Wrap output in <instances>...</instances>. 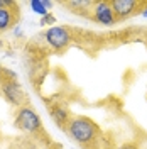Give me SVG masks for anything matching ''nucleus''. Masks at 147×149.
Instances as JSON below:
<instances>
[{"mask_svg": "<svg viewBox=\"0 0 147 149\" xmlns=\"http://www.w3.org/2000/svg\"><path fill=\"white\" fill-rule=\"evenodd\" d=\"M42 2H44V7H46L47 10H49L51 7H53V2H49V0H42Z\"/></svg>", "mask_w": 147, "mask_h": 149, "instance_id": "obj_15", "label": "nucleus"}, {"mask_svg": "<svg viewBox=\"0 0 147 149\" xmlns=\"http://www.w3.org/2000/svg\"><path fill=\"white\" fill-rule=\"evenodd\" d=\"M20 12H19V3L17 2H10L0 9V32H5L9 29H14L17 26Z\"/></svg>", "mask_w": 147, "mask_h": 149, "instance_id": "obj_7", "label": "nucleus"}, {"mask_svg": "<svg viewBox=\"0 0 147 149\" xmlns=\"http://www.w3.org/2000/svg\"><path fill=\"white\" fill-rule=\"evenodd\" d=\"M92 19L101 26H113L117 24V19L113 14L110 0H95L92 9Z\"/></svg>", "mask_w": 147, "mask_h": 149, "instance_id": "obj_6", "label": "nucleus"}, {"mask_svg": "<svg viewBox=\"0 0 147 149\" xmlns=\"http://www.w3.org/2000/svg\"><path fill=\"white\" fill-rule=\"evenodd\" d=\"M44 39H46L47 46L54 51H64L69 47V44L73 42V32L69 27L64 26H53L44 32Z\"/></svg>", "mask_w": 147, "mask_h": 149, "instance_id": "obj_4", "label": "nucleus"}, {"mask_svg": "<svg viewBox=\"0 0 147 149\" xmlns=\"http://www.w3.org/2000/svg\"><path fill=\"white\" fill-rule=\"evenodd\" d=\"M115 149H140V146H139L137 142H134V141H127V142L119 144Z\"/></svg>", "mask_w": 147, "mask_h": 149, "instance_id": "obj_12", "label": "nucleus"}, {"mask_svg": "<svg viewBox=\"0 0 147 149\" xmlns=\"http://www.w3.org/2000/svg\"><path fill=\"white\" fill-rule=\"evenodd\" d=\"M14 125H15V129H19L24 134H29V136H44L46 134L42 129V120H41L39 113L29 105L17 109Z\"/></svg>", "mask_w": 147, "mask_h": 149, "instance_id": "obj_3", "label": "nucleus"}, {"mask_svg": "<svg viewBox=\"0 0 147 149\" xmlns=\"http://www.w3.org/2000/svg\"><path fill=\"white\" fill-rule=\"evenodd\" d=\"M0 93L2 97L14 107H26L27 102V95L24 93L20 83L17 81V76L14 71H10L7 68H3V76H2V81H0Z\"/></svg>", "mask_w": 147, "mask_h": 149, "instance_id": "obj_2", "label": "nucleus"}, {"mask_svg": "<svg viewBox=\"0 0 147 149\" xmlns=\"http://www.w3.org/2000/svg\"><path fill=\"white\" fill-rule=\"evenodd\" d=\"M140 15H142V17H146V19H147V7H146V9H144V10H142V12H140Z\"/></svg>", "mask_w": 147, "mask_h": 149, "instance_id": "obj_17", "label": "nucleus"}, {"mask_svg": "<svg viewBox=\"0 0 147 149\" xmlns=\"http://www.w3.org/2000/svg\"><path fill=\"white\" fill-rule=\"evenodd\" d=\"M95 0H73V2H61V5L69 7L74 14H81V15H88L86 12H92Z\"/></svg>", "mask_w": 147, "mask_h": 149, "instance_id": "obj_9", "label": "nucleus"}, {"mask_svg": "<svg viewBox=\"0 0 147 149\" xmlns=\"http://www.w3.org/2000/svg\"><path fill=\"white\" fill-rule=\"evenodd\" d=\"M117 146L113 144V141L107 136V134H103V137H101L96 144H93L92 148H88V149H115Z\"/></svg>", "mask_w": 147, "mask_h": 149, "instance_id": "obj_10", "label": "nucleus"}, {"mask_svg": "<svg viewBox=\"0 0 147 149\" xmlns=\"http://www.w3.org/2000/svg\"><path fill=\"white\" fill-rule=\"evenodd\" d=\"M12 34H14V36H22V31H20V27H19V26H15V27L12 29Z\"/></svg>", "mask_w": 147, "mask_h": 149, "instance_id": "obj_14", "label": "nucleus"}, {"mask_svg": "<svg viewBox=\"0 0 147 149\" xmlns=\"http://www.w3.org/2000/svg\"><path fill=\"white\" fill-rule=\"evenodd\" d=\"M2 76H3V66H0V81H2Z\"/></svg>", "mask_w": 147, "mask_h": 149, "instance_id": "obj_18", "label": "nucleus"}, {"mask_svg": "<svg viewBox=\"0 0 147 149\" xmlns=\"http://www.w3.org/2000/svg\"><path fill=\"white\" fill-rule=\"evenodd\" d=\"M64 130L83 149L92 148L93 144H96L103 137V132L98 127V124L86 115H73Z\"/></svg>", "mask_w": 147, "mask_h": 149, "instance_id": "obj_1", "label": "nucleus"}, {"mask_svg": "<svg viewBox=\"0 0 147 149\" xmlns=\"http://www.w3.org/2000/svg\"><path fill=\"white\" fill-rule=\"evenodd\" d=\"M49 112H51V117L54 119L56 125L61 127L63 130L66 129L68 122L71 120V117H73L71 112H69V109L64 107V105H51V107H49Z\"/></svg>", "mask_w": 147, "mask_h": 149, "instance_id": "obj_8", "label": "nucleus"}, {"mask_svg": "<svg viewBox=\"0 0 147 149\" xmlns=\"http://www.w3.org/2000/svg\"><path fill=\"white\" fill-rule=\"evenodd\" d=\"M110 3L117 22L140 14L147 7V2H139V0H110Z\"/></svg>", "mask_w": 147, "mask_h": 149, "instance_id": "obj_5", "label": "nucleus"}, {"mask_svg": "<svg viewBox=\"0 0 147 149\" xmlns=\"http://www.w3.org/2000/svg\"><path fill=\"white\" fill-rule=\"evenodd\" d=\"M146 42H147V34H146Z\"/></svg>", "mask_w": 147, "mask_h": 149, "instance_id": "obj_19", "label": "nucleus"}, {"mask_svg": "<svg viewBox=\"0 0 147 149\" xmlns=\"http://www.w3.org/2000/svg\"><path fill=\"white\" fill-rule=\"evenodd\" d=\"M31 9H32V12H34V14L41 15V17H46V15H49V10L44 7V2H42V0H32V2H31Z\"/></svg>", "mask_w": 147, "mask_h": 149, "instance_id": "obj_11", "label": "nucleus"}, {"mask_svg": "<svg viewBox=\"0 0 147 149\" xmlns=\"http://www.w3.org/2000/svg\"><path fill=\"white\" fill-rule=\"evenodd\" d=\"M47 22H51V24H54V17L49 14V15H46V17H42L41 19V26H46Z\"/></svg>", "mask_w": 147, "mask_h": 149, "instance_id": "obj_13", "label": "nucleus"}, {"mask_svg": "<svg viewBox=\"0 0 147 149\" xmlns=\"http://www.w3.org/2000/svg\"><path fill=\"white\" fill-rule=\"evenodd\" d=\"M7 3H9V0H0V9H2V7H5Z\"/></svg>", "mask_w": 147, "mask_h": 149, "instance_id": "obj_16", "label": "nucleus"}]
</instances>
